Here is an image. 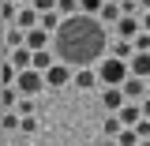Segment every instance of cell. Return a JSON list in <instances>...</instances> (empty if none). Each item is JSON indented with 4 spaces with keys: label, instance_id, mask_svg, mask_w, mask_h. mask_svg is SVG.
Here are the masks:
<instances>
[{
    "label": "cell",
    "instance_id": "cell-1",
    "mask_svg": "<svg viewBox=\"0 0 150 146\" xmlns=\"http://www.w3.org/2000/svg\"><path fill=\"white\" fill-rule=\"evenodd\" d=\"M53 49L64 64L71 68H90L98 56L109 49L105 41V26L98 15H86V11H75V15L64 19V26L53 34Z\"/></svg>",
    "mask_w": 150,
    "mask_h": 146
},
{
    "label": "cell",
    "instance_id": "cell-2",
    "mask_svg": "<svg viewBox=\"0 0 150 146\" xmlns=\"http://www.w3.org/2000/svg\"><path fill=\"white\" fill-rule=\"evenodd\" d=\"M98 75H101V86H124V79L131 75V64L109 53L101 64H98Z\"/></svg>",
    "mask_w": 150,
    "mask_h": 146
},
{
    "label": "cell",
    "instance_id": "cell-3",
    "mask_svg": "<svg viewBox=\"0 0 150 146\" xmlns=\"http://www.w3.org/2000/svg\"><path fill=\"white\" fill-rule=\"evenodd\" d=\"M15 86L26 97H34V94H41L49 83H45V71H38V68H26V71H19V79H15Z\"/></svg>",
    "mask_w": 150,
    "mask_h": 146
},
{
    "label": "cell",
    "instance_id": "cell-4",
    "mask_svg": "<svg viewBox=\"0 0 150 146\" xmlns=\"http://www.w3.org/2000/svg\"><path fill=\"white\" fill-rule=\"evenodd\" d=\"M124 101H128L124 86H105V90H101V109H109V112H120V109H124Z\"/></svg>",
    "mask_w": 150,
    "mask_h": 146
},
{
    "label": "cell",
    "instance_id": "cell-5",
    "mask_svg": "<svg viewBox=\"0 0 150 146\" xmlns=\"http://www.w3.org/2000/svg\"><path fill=\"white\" fill-rule=\"evenodd\" d=\"M124 94H128V101H143L150 94V86H146L143 75H128V79H124Z\"/></svg>",
    "mask_w": 150,
    "mask_h": 146
},
{
    "label": "cell",
    "instance_id": "cell-6",
    "mask_svg": "<svg viewBox=\"0 0 150 146\" xmlns=\"http://www.w3.org/2000/svg\"><path fill=\"white\" fill-rule=\"evenodd\" d=\"M116 34L128 37V41H135V37L143 34V15H124L120 23H116Z\"/></svg>",
    "mask_w": 150,
    "mask_h": 146
},
{
    "label": "cell",
    "instance_id": "cell-7",
    "mask_svg": "<svg viewBox=\"0 0 150 146\" xmlns=\"http://www.w3.org/2000/svg\"><path fill=\"white\" fill-rule=\"evenodd\" d=\"M8 60L15 64L19 71H26V68H34V49H30V45H19V49H8Z\"/></svg>",
    "mask_w": 150,
    "mask_h": 146
},
{
    "label": "cell",
    "instance_id": "cell-8",
    "mask_svg": "<svg viewBox=\"0 0 150 146\" xmlns=\"http://www.w3.org/2000/svg\"><path fill=\"white\" fill-rule=\"evenodd\" d=\"M71 83L79 86V90H94V86L101 83V75L94 71V64H90V68H75V79H71Z\"/></svg>",
    "mask_w": 150,
    "mask_h": 146
},
{
    "label": "cell",
    "instance_id": "cell-9",
    "mask_svg": "<svg viewBox=\"0 0 150 146\" xmlns=\"http://www.w3.org/2000/svg\"><path fill=\"white\" fill-rule=\"evenodd\" d=\"M26 45H30V49H49V45H53V34H49L45 26H30V30H26Z\"/></svg>",
    "mask_w": 150,
    "mask_h": 146
},
{
    "label": "cell",
    "instance_id": "cell-10",
    "mask_svg": "<svg viewBox=\"0 0 150 146\" xmlns=\"http://www.w3.org/2000/svg\"><path fill=\"white\" fill-rule=\"evenodd\" d=\"M98 19H101V23H112V26H116V23L124 19V8H120V0H105V4H101V11H98Z\"/></svg>",
    "mask_w": 150,
    "mask_h": 146
},
{
    "label": "cell",
    "instance_id": "cell-11",
    "mask_svg": "<svg viewBox=\"0 0 150 146\" xmlns=\"http://www.w3.org/2000/svg\"><path fill=\"white\" fill-rule=\"evenodd\" d=\"M120 131H124V120H120L116 112H109V116H105V124H101V139H105V142H116V135H120Z\"/></svg>",
    "mask_w": 150,
    "mask_h": 146
},
{
    "label": "cell",
    "instance_id": "cell-12",
    "mask_svg": "<svg viewBox=\"0 0 150 146\" xmlns=\"http://www.w3.org/2000/svg\"><path fill=\"white\" fill-rule=\"evenodd\" d=\"M19 101H23V90H19L15 83H4V94H0V109H15Z\"/></svg>",
    "mask_w": 150,
    "mask_h": 146
},
{
    "label": "cell",
    "instance_id": "cell-13",
    "mask_svg": "<svg viewBox=\"0 0 150 146\" xmlns=\"http://www.w3.org/2000/svg\"><path fill=\"white\" fill-rule=\"evenodd\" d=\"M19 45H26V30L19 23H11V30L4 34V49H19Z\"/></svg>",
    "mask_w": 150,
    "mask_h": 146
},
{
    "label": "cell",
    "instance_id": "cell-14",
    "mask_svg": "<svg viewBox=\"0 0 150 146\" xmlns=\"http://www.w3.org/2000/svg\"><path fill=\"white\" fill-rule=\"evenodd\" d=\"M128 64H131V75H143V79H150V53H135Z\"/></svg>",
    "mask_w": 150,
    "mask_h": 146
},
{
    "label": "cell",
    "instance_id": "cell-15",
    "mask_svg": "<svg viewBox=\"0 0 150 146\" xmlns=\"http://www.w3.org/2000/svg\"><path fill=\"white\" fill-rule=\"evenodd\" d=\"M109 53H112V56H120V60H131V56H135V41L120 37V41H112V45H109Z\"/></svg>",
    "mask_w": 150,
    "mask_h": 146
},
{
    "label": "cell",
    "instance_id": "cell-16",
    "mask_svg": "<svg viewBox=\"0 0 150 146\" xmlns=\"http://www.w3.org/2000/svg\"><path fill=\"white\" fill-rule=\"evenodd\" d=\"M116 142H120V146H139V142H143V135H139L135 128H124L120 135H116Z\"/></svg>",
    "mask_w": 150,
    "mask_h": 146
},
{
    "label": "cell",
    "instance_id": "cell-17",
    "mask_svg": "<svg viewBox=\"0 0 150 146\" xmlns=\"http://www.w3.org/2000/svg\"><path fill=\"white\" fill-rule=\"evenodd\" d=\"M0 15H4V23H15V19H19V0H4Z\"/></svg>",
    "mask_w": 150,
    "mask_h": 146
},
{
    "label": "cell",
    "instance_id": "cell-18",
    "mask_svg": "<svg viewBox=\"0 0 150 146\" xmlns=\"http://www.w3.org/2000/svg\"><path fill=\"white\" fill-rule=\"evenodd\" d=\"M0 79H4V83H15V79H19V68L11 64V60H4V68H0Z\"/></svg>",
    "mask_w": 150,
    "mask_h": 146
},
{
    "label": "cell",
    "instance_id": "cell-19",
    "mask_svg": "<svg viewBox=\"0 0 150 146\" xmlns=\"http://www.w3.org/2000/svg\"><path fill=\"white\" fill-rule=\"evenodd\" d=\"M56 8H60L64 15H75V11H83V8H79V0H56Z\"/></svg>",
    "mask_w": 150,
    "mask_h": 146
},
{
    "label": "cell",
    "instance_id": "cell-20",
    "mask_svg": "<svg viewBox=\"0 0 150 146\" xmlns=\"http://www.w3.org/2000/svg\"><path fill=\"white\" fill-rule=\"evenodd\" d=\"M101 4H105V0H79V8H83L86 15H98V11H101Z\"/></svg>",
    "mask_w": 150,
    "mask_h": 146
},
{
    "label": "cell",
    "instance_id": "cell-21",
    "mask_svg": "<svg viewBox=\"0 0 150 146\" xmlns=\"http://www.w3.org/2000/svg\"><path fill=\"white\" fill-rule=\"evenodd\" d=\"M135 53H150V30H143L135 37Z\"/></svg>",
    "mask_w": 150,
    "mask_h": 146
},
{
    "label": "cell",
    "instance_id": "cell-22",
    "mask_svg": "<svg viewBox=\"0 0 150 146\" xmlns=\"http://www.w3.org/2000/svg\"><path fill=\"white\" fill-rule=\"evenodd\" d=\"M15 109L23 112V116H30V112H38V109H34V97H26V94H23V101H19Z\"/></svg>",
    "mask_w": 150,
    "mask_h": 146
},
{
    "label": "cell",
    "instance_id": "cell-23",
    "mask_svg": "<svg viewBox=\"0 0 150 146\" xmlns=\"http://www.w3.org/2000/svg\"><path fill=\"white\" fill-rule=\"evenodd\" d=\"M38 131V116L30 112V116H23V135H34Z\"/></svg>",
    "mask_w": 150,
    "mask_h": 146
},
{
    "label": "cell",
    "instance_id": "cell-24",
    "mask_svg": "<svg viewBox=\"0 0 150 146\" xmlns=\"http://www.w3.org/2000/svg\"><path fill=\"white\" fill-rule=\"evenodd\" d=\"M38 11H49V8H56V0H30Z\"/></svg>",
    "mask_w": 150,
    "mask_h": 146
},
{
    "label": "cell",
    "instance_id": "cell-25",
    "mask_svg": "<svg viewBox=\"0 0 150 146\" xmlns=\"http://www.w3.org/2000/svg\"><path fill=\"white\" fill-rule=\"evenodd\" d=\"M143 30H150V8L143 11Z\"/></svg>",
    "mask_w": 150,
    "mask_h": 146
},
{
    "label": "cell",
    "instance_id": "cell-26",
    "mask_svg": "<svg viewBox=\"0 0 150 146\" xmlns=\"http://www.w3.org/2000/svg\"><path fill=\"white\" fill-rule=\"evenodd\" d=\"M143 116H150V94L143 97Z\"/></svg>",
    "mask_w": 150,
    "mask_h": 146
},
{
    "label": "cell",
    "instance_id": "cell-27",
    "mask_svg": "<svg viewBox=\"0 0 150 146\" xmlns=\"http://www.w3.org/2000/svg\"><path fill=\"white\" fill-rule=\"evenodd\" d=\"M146 8H150V0H143V11H146Z\"/></svg>",
    "mask_w": 150,
    "mask_h": 146
},
{
    "label": "cell",
    "instance_id": "cell-28",
    "mask_svg": "<svg viewBox=\"0 0 150 146\" xmlns=\"http://www.w3.org/2000/svg\"><path fill=\"white\" fill-rule=\"evenodd\" d=\"M139 146H150V139H143V142H139Z\"/></svg>",
    "mask_w": 150,
    "mask_h": 146
},
{
    "label": "cell",
    "instance_id": "cell-29",
    "mask_svg": "<svg viewBox=\"0 0 150 146\" xmlns=\"http://www.w3.org/2000/svg\"><path fill=\"white\" fill-rule=\"evenodd\" d=\"M146 86H150V79H146Z\"/></svg>",
    "mask_w": 150,
    "mask_h": 146
},
{
    "label": "cell",
    "instance_id": "cell-30",
    "mask_svg": "<svg viewBox=\"0 0 150 146\" xmlns=\"http://www.w3.org/2000/svg\"><path fill=\"white\" fill-rule=\"evenodd\" d=\"M116 146H120V142H116Z\"/></svg>",
    "mask_w": 150,
    "mask_h": 146
}]
</instances>
